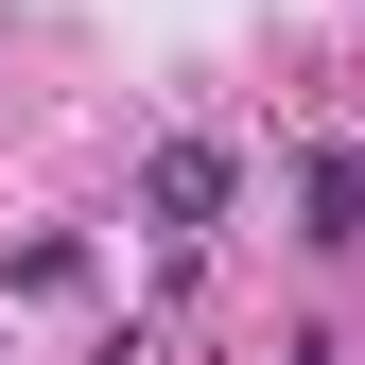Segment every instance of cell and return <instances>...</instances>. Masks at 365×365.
<instances>
[{"label": "cell", "mask_w": 365, "mask_h": 365, "mask_svg": "<svg viewBox=\"0 0 365 365\" xmlns=\"http://www.w3.org/2000/svg\"><path fill=\"white\" fill-rule=\"evenodd\" d=\"M226 192H244V157H226V140H157V157H140V209L174 226V244L226 226Z\"/></svg>", "instance_id": "cell-1"}, {"label": "cell", "mask_w": 365, "mask_h": 365, "mask_svg": "<svg viewBox=\"0 0 365 365\" xmlns=\"http://www.w3.org/2000/svg\"><path fill=\"white\" fill-rule=\"evenodd\" d=\"M296 209H313V244H365V140H348V157H313V174H296Z\"/></svg>", "instance_id": "cell-2"}, {"label": "cell", "mask_w": 365, "mask_h": 365, "mask_svg": "<svg viewBox=\"0 0 365 365\" xmlns=\"http://www.w3.org/2000/svg\"><path fill=\"white\" fill-rule=\"evenodd\" d=\"M296 365H348V348H296Z\"/></svg>", "instance_id": "cell-3"}]
</instances>
